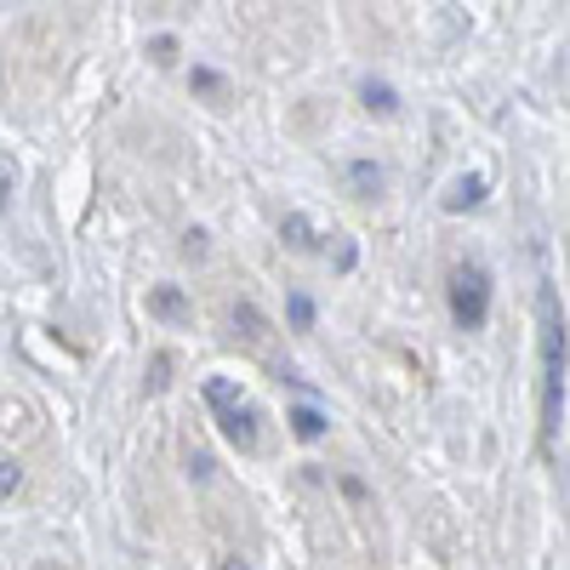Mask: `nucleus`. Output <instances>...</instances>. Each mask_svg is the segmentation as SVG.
<instances>
[{
	"label": "nucleus",
	"instance_id": "nucleus-1",
	"mask_svg": "<svg viewBox=\"0 0 570 570\" xmlns=\"http://www.w3.org/2000/svg\"><path fill=\"white\" fill-rule=\"evenodd\" d=\"M564 422V308L553 292H542V428L548 440H559Z\"/></svg>",
	"mask_w": 570,
	"mask_h": 570
},
{
	"label": "nucleus",
	"instance_id": "nucleus-2",
	"mask_svg": "<svg viewBox=\"0 0 570 570\" xmlns=\"http://www.w3.org/2000/svg\"><path fill=\"white\" fill-rule=\"evenodd\" d=\"M206 405L217 411L223 440L234 451H257V405L240 394V383H228V376H206Z\"/></svg>",
	"mask_w": 570,
	"mask_h": 570
},
{
	"label": "nucleus",
	"instance_id": "nucleus-3",
	"mask_svg": "<svg viewBox=\"0 0 570 570\" xmlns=\"http://www.w3.org/2000/svg\"><path fill=\"white\" fill-rule=\"evenodd\" d=\"M445 303H451L456 331H485V320H491V274H485V263H456L451 285H445Z\"/></svg>",
	"mask_w": 570,
	"mask_h": 570
},
{
	"label": "nucleus",
	"instance_id": "nucleus-4",
	"mask_svg": "<svg viewBox=\"0 0 570 570\" xmlns=\"http://www.w3.org/2000/svg\"><path fill=\"white\" fill-rule=\"evenodd\" d=\"M485 188H491V183H485L480 171H468V177H456V183H451V195H445L440 206H445L451 217H456V212H473V206H485Z\"/></svg>",
	"mask_w": 570,
	"mask_h": 570
},
{
	"label": "nucleus",
	"instance_id": "nucleus-5",
	"mask_svg": "<svg viewBox=\"0 0 570 570\" xmlns=\"http://www.w3.org/2000/svg\"><path fill=\"white\" fill-rule=\"evenodd\" d=\"M360 104H365L371 115H383V120H389V115H400V91H394L389 80L365 75V80H360Z\"/></svg>",
	"mask_w": 570,
	"mask_h": 570
},
{
	"label": "nucleus",
	"instance_id": "nucleus-6",
	"mask_svg": "<svg viewBox=\"0 0 570 570\" xmlns=\"http://www.w3.org/2000/svg\"><path fill=\"white\" fill-rule=\"evenodd\" d=\"M348 188H354L360 200H376V195L389 188V171L376 166V160H354V166H348Z\"/></svg>",
	"mask_w": 570,
	"mask_h": 570
},
{
	"label": "nucleus",
	"instance_id": "nucleus-7",
	"mask_svg": "<svg viewBox=\"0 0 570 570\" xmlns=\"http://www.w3.org/2000/svg\"><path fill=\"white\" fill-rule=\"evenodd\" d=\"M149 314H155V320L183 325V320H188V297H183V285H155V292H149Z\"/></svg>",
	"mask_w": 570,
	"mask_h": 570
},
{
	"label": "nucleus",
	"instance_id": "nucleus-8",
	"mask_svg": "<svg viewBox=\"0 0 570 570\" xmlns=\"http://www.w3.org/2000/svg\"><path fill=\"white\" fill-rule=\"evenodd\" d=\"M279 240L292 246V252H314V246H320V234H314V223H308V217H297V212H292V217L279 223Z\"/></svg>",
	"mask_w": 570,
	"mask_h": 570
},
{
	"label": "nucleus",
	"instance_id": "nucleus-9",
	"mask_svg": "<svg viewBox=\"0 0 570 570\" xmlns=\"http://www.w3.org/2000/svg\"><path fill=\"white\" fill-rule=\"evenodd\" d=\"M188 86H195L200 98H212V104H228V80L217 69H195V75H188Z\"/></svg>",
	"mask_w": 570,
	"mask_h": 570
},
{
	"label": "nucleus",
	"instance_id": "nucleus-10",
	"mask_svg": "<svg viewBox=\"0 0 570 570\" xmlns=\"http://www.w3.org/2000/svg\"><path fill=\"white\" fill-rule=\"evenodd\" d=\"M292 434H297V440H320V434H325V416H320L314 405H297V411H292Z\"/></svg>",
	"mask_w": 570,
	"mask_h": 570
},
{
	"label": "nucleus",
	"instance_id": "nucleus-11",
	"mask_svg": "<svg viewBox=\"0 0 570 570\" xmlns=\"http://www.w3.org/2000/svg\"><path fill=\"white\" fill-rule=\"evenodd\" d=\"M285 314H292V325H297V331H314V297H303V292H297L292 303H285Z\"/></svg>",
	"mask_w": 570,
	"mask_h": 570
},
{
	"label": "nucleus",
	"instance_id": "nucleus-12",
	"mask_svg": "<svg viewBox=\"0 0 570 570\" xmlns=\"http://www.w3.org/2000/svg\"><path fill=\"white\" fill-rule=\"evenodd\" d=\"M18 485H23V468L18 462H0V497H12Z\"/></svg>",
	"mask_w": 570,
	"mask_h": 570
},
{
	"label": "nucleus",
	"instance_id": "nucleus-13",
	"mask_svg": "<svg viewBox=\"0 0 570 570\" xmlns=\"http://www.w3.org/2000/svg\"><path fill=\"white\" fill-rule=\"evenodd\" d=\"M183 252H188V257H206V234L188 228V234H183Z\"/></svg>",
	"mask_w": 570,
	"mask_h": 570
},
{
	"label": "nucleus",
	"instance_id": "nucleus-14",
	"mask_svg": "<svg viewBox=\"0 0 570 570\" xmlns=\"http://www.w3.org/2000/svg\"><path fill=\"white\" fill-rule=\"evenodd\" d=\"M155 63H177V40H171V35L155 40Z\"/></svg>",
	"mask_w": 570,
	"mask_h": 570
},
{
	"label": "nucleus",
	"instance_id": "nucleus-15",
	"mask_svg": "<svg viewBox=\"0 0 570 570\" xmlns=\"http://www.w3.org/2000/svg\"><path fill=\"white\" fill-rule=\"evenodd\" d=\"M166 371H171V360H166V354H160V360H155V376H149V389H155V394H160V389H166Z\"/></svg>",
	"mask_w": 570,
	"mask_h": 570
},
{
	"label": "nucleus",
	"instance_id": "nucleus-16",
	"mask_svg": "<svg viewBox=\"0 0 570 570\" xmlns=\"http://www.w3.org/2000/svg\"><path fill=\"white\" fill-rule=\"evenodd\" d=\"M223 570H246V564H223Z\"/></svg>",
	"mask_w": 570,
	"mask_h": 570
},
{
	"label": "nucleus",
	"instance_id": "nucleus-17",
	"mask_svg": "<svg viewBox=\"0 0 570 570\" xmlns=\"http://www.w3.org/2000/svg\"><path fill=\"white\" fill-rule=\"evenodd\" d=\"M0 195H7V177H0Z\"/></svg>",
	"mask_w": 570,
	"mask_h": 570
}]
</instances>
